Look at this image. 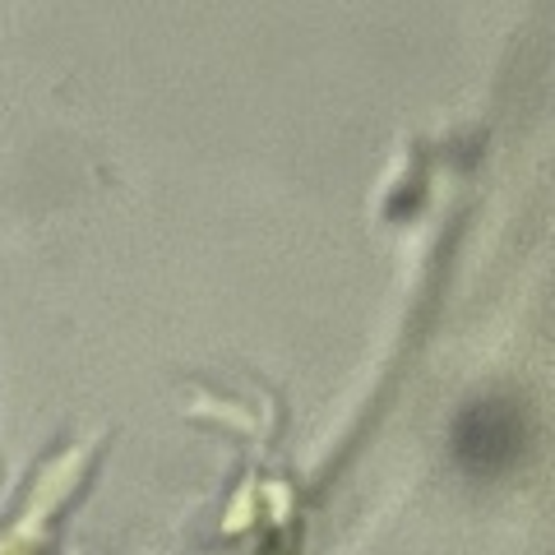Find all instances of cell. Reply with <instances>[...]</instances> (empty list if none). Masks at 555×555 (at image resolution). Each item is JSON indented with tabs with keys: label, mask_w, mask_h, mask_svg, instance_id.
Instances as JSON below:
<instances>
[{
	"label": "cell",
	"mask_w": 555,
	"mask_h": 555,
	"mask_svg": "<svg viewBox=\"0 0 555 555\" xmlns=\"http://www.w3.org/2000/svg\"><path fill=\"white\" fill-rule=\"evenodd\" d=\"M524 449V422L509 403H477L459 426V454L473 463L477 473H495L509 467Z\"/></svg>",
	"instance_id": "6da1fadb"
}]
</instances>
